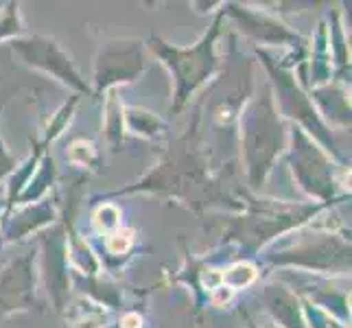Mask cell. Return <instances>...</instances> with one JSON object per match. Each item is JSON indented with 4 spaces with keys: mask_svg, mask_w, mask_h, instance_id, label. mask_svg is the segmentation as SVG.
I'll use <instances>...</instances> for the list:
<instances>
[{
    "mask_svg": "<svg viewBox=\"0 0 352 328\" xmlns=\"http://www.w3.org/2000/svg\"><path fill=\"white\" fill-rule=\"evenodd\" d=\"M96 223H99V228H103V230L114 228L118 223V212L112 208V206H105V208L96 212Z\"/></svg>",
    "mask_w": 352,
    "mask_h": 328,
    "instance_id": "obj_3",
    "label": "cell"
},
{
    "mask_svg": "<svg viewBox=\"0 0 352 328\" xmlns=\"http://www.w3.org/2000/svg\"><path fill=\"white\" fill-rule=\"evenodd\" d=\"M230 298H232V289H228V287H217L214 289V302H217V305L228 302Z\"/></svg>",
    "mask_w": 352,
    "mask_h": 328,
    "instance_id": "obj_5",
    "label": "cell"
},
{
    "mask_svg": "<svg viewBox=\"0 0 352 328\" xmlns=\"http://www.w3.org/2000/svg\"><path fill=\"white\" fill-rule=\"evenodd\" d=\"M129 245H131V232H129V230H120V232L112 234L110 241H107V248H110L112 254L125 252Z\"/></svg>",
    "mask_w": 352,
    "mask_h": 328,
    "instance_id": "obj_2",
    "label": "cell"
},
{
    "mask_svg": "<svg viewBox=\"0 0 352 328\" xmlns=\"http://www.w3.org/2000/svg\"><path fill=\"white\" fill-rule=\"evenodd\" d=\"M90 155H92L90 144H83V142H77L75 147H72V151H70V157H72V160H77V162H86Z\"/></svg>",
    "mask_w": 352,
    "mask_h": 328,
    "instance_id": "obj_4",
    "label": "cell"
},
{
    "mask_svg": "<svg viewBox=\"0 0 352 328\" xmlns=\"http://www.w3.org/2000/svg\"><path fill=\"white\" fill-rule=\"evenodd\" d=\"M77 328H99V324H96L94 320H88V322H81V324H77Z\"/></svg>",
    "mask_w": 352,
    "mask_h": 328,
    "instance_id": "obj_7",
    "label": "cell"
},
{
    "mask_svg": "<svg viewBox=\"0 0 352 328\" xmlns=\"http://www.w3.org/2000/svg\"><path fill=\"white\" fill-rule=\"evenodd\" d=\"M254 278H256V272H254L252 265H234L226 276H221V281L232 287H243V285H250Z\"/></svg>",
    "mask_w": 352,
    "mask_h": 328,
    "instance_id": "obj_1",
    "label": "cell"
},
{
    "mask_svg": "<svg viewBox=\"0 0 352 328\" xmlns=\"http://www.w3.org/2000/svg\"><path fill=\"white\" fill-rule=\"evenodd\" d=\"M123 326L125 328H138L140 326V318H138V315H127V318L123 320Z\"/></svg>",
    "mask_w": 352,
    "mask_h": 328,
    "instance_id": "obj_6",
    "label": "cell"
}]
</instances>
